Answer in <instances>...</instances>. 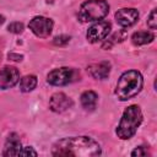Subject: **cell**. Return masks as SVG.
<instances>
[{
	"label": "cell",
	"mask_w": 157,
	"mask_h": 157,
	"mask_svg": "<svg viewBox=\"0 0 157 157\" xmlns=\"http://www.w3.org/2000/svg\"><path fill=\"white\" fill-rule=\"evenodd\" d=\"M99 144L88 136H71L58 140L52 147L53 156L63 157H94L101 155Z\"/></svg>",
	"instance_id": "cell-1"
},
{
	"label": "cell",
	"mask_w": 157,
	"mask_h": 157,
	"mask_svg": "<svg viewBox=\"0 0 157 157\" xmlns=\"http://www.w3.org/2000/svg\"><path fill=\"white\" fill-rule=\"evenodd\" d=\"M144 78L142 75L136 70L125 71L118 80L115 87V96L119 101H128L136 94L140 93L142 90Z\"/></svg>",
	"instance_id": "cell-2"
},
{
	"label": "cell",
	"mask_w": 157,
	"mask_h": 157,
	"mask_svg": "<svg viewBox=\"0 0 157 157\" xmlns=\"http://www.w3.org/2000/svg\"><path fill=\"white\" fill-rule=\"evenodd\" d=\"M141 123H142V112L140 107L136 104H131L124 110L115 132L119 139L128 140L135 135Z\"/></svg>",
	"instance_id": "cell-3"
},
{
	"label": "cell",
	"mask_w": 157,
	"mask_h": 157,
	"mask_svg": "<svg viewBox=\"0 0 157 157\" xmlns=\"http://www.w3.org/2000/svg\"><path fill=\"white\" fill-rule=\"evenodd\" d=\"M109 12V5L105 0H87L78 10L77 17L81 22H93L104 18Z\"/></svg>",
	"instance_id": "cell-4"
},
{
	"label": "cell",
	"mask_w": 157,
	"mask_h": 157,
	"mask_svg": "<svg viewBox=\"0 0 157 157\" xmlns=\"http://www.w3.org/2000/svg\"><path fill=\"white\" fill-rule=\"evenodd\" d=\"M77 77H80V74L75 69L64 66L52 70L47 76V81L53 86H65L77 80Z\"/></svg>",
	"instance_id": "cell-5"
},
{
	"label": "cell",
	"mask_w": 157,
	"mask_h": 157,
	"mask_svg": "<svg viewBox=\"0 0 157 157\" xmlns=\"http://www.w3.org/2000/svg\"><path fill=\"white\" fill-rule=\"evenodd\" d=\"M53 25L54 23L52 18H48L44 16H36L29 21L28 27L37 37L47 38L53 31Z\"/></svg>",
	"instance_id": "cell-6"
},
{
	"label": "cell",
	"mask_w": 157,
	"mask_h": 157,
	"mask_svg": "<svg viewBox=\"0 0 157 157\" xmlns=\"http://www.w3.org/2000/svg\"><path fill=\"white\" fill-rule=\"evenodd\" d=\"M110 29H112V25L109 22L98 21L88 28V31L86 33V38L90 43H97L99 40L105 39L108 37Z\"/></svg>",
	"instance_id": "cell-7"
},
{
	"label": "cell",
	"mask_w": 157,
	"mask_h": 157,
	"mask_svg": "<svg viewBox=\"0 0 157 157\" xmlns=\"http://www.w3.org/2000/svg\"><path fill=\"white\" fill-rule=\"evenodd\" d=\"M20 80V72L13 66H5L0 70V88L7 90L15 86Z\"/></svg>",
	"instance_id": "cell-8"
},
{
	"label": "cell",
	"mask_w": 157,
	"mask_h": 157,
	"mask_svg": "<svg viewBox=\"0 0 157 157\" xmlns=\"http://www.w3.org/2000/svg\"><path fill=\"white\" fill-rule=\"evenodd\" d=\"M139 18V12L134 7H123L115 12V21L121 27L132 26Z\"/></svg>",
	"instance_id": "cell-9"
},
{
	"label": "cell",
	"mask_w": 157,
	"mask_h": 157,
	"mask_svg": "<svg viewBox=\"0 0 157 157\" xmlns=\"http://www.w3.org/2000/svg\"><path fill=\"white\" fill-rule=\"evenodd\" d=\"M72 107V99L63 92H56L50 97L49 108L55 113H63Z\"/></svg>",
	"instance_id": "cell-10"
},
{
	"label": "cell",
	"mask_w": 157,
	"mask_h": 157,
	"mask_svg": "<svg viewBox=\"0 0 157 157\" xmlns=\"http://www.w3.org/2000/svg\"><path fill=\"white\" fill-rule=\"evenodd\" d=\"M87 72L96 80H104L109 76L110 64L108 61H101V63L91 64L87 67Z\"/></svg>",
	"instance_id": "cell-11"
},
{
	"label": "cell",
	"mask_w": 157,
	"mask_h": 157,
	"mask_svg": "<svg viewBox=\"0 0 157 157\" xmlns=\"http://www.w3.org/2000/svg\"><path fill=\"white\" fill-rule=\"evenodd\" d=\"M22 146H21V141L17 134L12 132L7 136L6 141H5V147H4V152L2 156H18L20 151H21Z\"/></svg>",
	"instance_id": "cell-12"
},
{
	"label": "cell",
	"mask_w": 157,
	"mask_h": 157,
	"mask_svg": "<svg viewBox=\"0 0 157 157\" xmlns=\"http://www.w3.org/2000/svg\"><path fill=\"white\" fill-rule=\"evenodd\" d=\"M98 96L93 91H85L81 94V104L86 110H93L97 105Z\"/></svg>",
	"instance_id": "cell-13"
},
{
	"label": "cell",
	"mask_w": 157,
	"mask_h": 157,
	"mask_svg": "<svg viewBox=\"0 0 157 157\" xmlns=\"http://www.w3.org/2000/svg\"><path fill=\"white\" fill-rule=\"evenodd\" d=\"M153 39H155L153 33L147 32V31H139L131 36V40L135 45H145V44L151 43Z\"/></svg>",
	"instance_id": "cell-14"
},
{
	"label": "cell",
	"mask_w": 157,
	"mask_h": 157,
	"mask_svg": "<svg viewBox=\"0 0 157 157\" xmlns=\"http://www.w3.org/2000/svg\"><path fill=\"white\" fill-rule=\"evenodd\" d=\"M37 86V77L34 75H26L20 80V90L22 92H31Z\"/></svg>",
	"instance_id": "cell-15"
},
{
	"label": "cell",
	"mask_w": 157,
	"mask_h": 157,
	"mask_svg": "<svg viewBox=\"0 0 157 157\" xmlns=\"http://www.w3.org/2000/svg\"><path fill=\"white\" fill-rule=\"evenodd\" d=\"M126 32H125V29H121V31H118L117 33H114L110 38H108L107 40H105V43L102 45V48L103 49H109L112 45H114L115 43H118V42H123L125 38H126Z\"/></svg>",
	"instance_id": "cell-16"
},
{
	"label": "cell",
	"mask_w": 157,
	"mask_h": 157,
	"mask_svg": "<svg viewBox=\"0 0 157 157\" xmlns=\"http://www.w3.org/2000/svg\"><path fill=\"white\" fill-rule=\"evenodd\" d=\"M7 29H9V32L15 33V34L22 33L23 32V23L22 22H11L7 26Z\"/></svg>",
	"instance_id": "cell-17"
},
{
	"label": "cell",
	"mask_w": 157,
	"mask_h": 157,
	"mask_svg": "<svg viewBox=\"0 0 157 157\" xmlns=\"http://www.w3.org/2000/svg\"><path fill=\"white\" fill-rule=\"evenodd\" d=\"M156 9H153L151 11V13L148 15V18H147V25L151 29H156L157 28V13H156Z\"/></svg>",
	"instance_id": "cell-18"
},
{
	"label": "cell",
	"mask_w": 157,
	"mask_h": 157,
	"mask_svg": "<svg viewBox=\"0 0 157 157\" xmlns=\"http://www.w3.org/2000/svg\"><path fill=\"white\" fill-rule=\"evenodd\" d=\"M70 42V36H66V34H61V36H56L54 39H53V43L55 45H65Z\"/></svg>",
	"instance_id": "cell-19"
},
{
	"label": "cell",
	"mask_w": 157,
	"mask_h": 157,
	"mask_svg": "<svg viewBox=\"0 0 157 157\" xmlns=\"http://www.w3.org/2000/svg\"><path fill=\"white\" fill-rule=\"evenodd\" d=\"M148 155V152H147V148L145 147V146H139V147H136L132 152H131V156L132 157H140V156H147Z\"/></svg>",
	"instance_id": "cell-20"
},
{
	"label": "cell",
	"mask_w": 157,
	"mask_h": 157,
	"mask_svg": "<svg viewBox=\"0 0 157 157\" xmlns=\"http://www.w3.org/2000/svg\"><path fill=\"white\" fill-rule=\"evenodd\" d=\"M18 156H37V152L33 150V147L27 146V147H22Z\"/></svg>",
	"instance_id": "cell-21"
},
{
	"label": "cell",
	"mask_w": 157,
	"mask_h": 157,
	"mask_svg": "<svg viewBox=\"0 0 157 157\" xmlns=\"http://www.w3.org/2000/svg\"><path fill=\"white\" fill-rule=\"evenodd\" d=\"M9 59L15 60V61H21V60L23 59V55H21V54H13V53H10V54H9Z\"/></svg>",
	"instance_id": "cell-22"
},
{
	"label": "cell",
	"mask_w": 157,
	"mask_h": 157,
	"mask_svg": "<svg viewBox=\"0 0 157 157\" xmlns=\"http://www.w3.org/2000/svg\"><path fill=\"white\" fill-rule=\"evenodd\" d=\"M4 21H5V17H4L2 15H0V25H1V23H4Z\"/></svg>",
	"instance_id": "cell-23"
}]
</instances>
